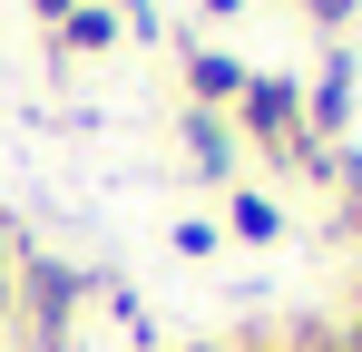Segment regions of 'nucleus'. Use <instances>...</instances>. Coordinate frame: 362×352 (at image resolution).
Here are the masks:
<instances>
[{"instance_id": "f257e3e1", "label": "nucleus", "mask_w": 362, "mask_h": 352, "mask_svg": "<svg viewBox=\"0 0 362 352\" xmlns=\"http://www.w3.org/2000/svg\"><path fill=\"white\" fill-rule=\"evenodd\" d=\"M235 127L274 157V167H313V176L333 167V157L303 137V88H294V78H264V69H255V78H245V98H235Z\"/></svg>"}, {"instance_id": "1a4fd4ad", "label": "nucleus", "mask_w": 362, "mask_h": 352, "mask_svg": "<svg viewBox=\"0 0 362 352\" xmlns=\"http://www.w3.org/2000/svg\"><path fill=\"white\" fill-rule=\"evenodd\" d=\"M177 254H216V225L206 216H177Z\"/></svg>"}, {"instance_id": "0eeeda50", "label": "nucleus", "mask_w": 362, "mask_h": 352, "mask_svg": "<svg viewBox=\"0 0 362 352\" xmlns=\"http://www.w3.org/2000/svg\"><path fill=\"white\" fill-rule=\"evenodd\" d=\"M226 235H235V245H274V235H284V206L255 196V186H235V196H226Z\"/></svg>"}, {"instance_id": "423d86ee", "label": "nucleus", "mask_w": 362, "mask_h": 352, "mask_svg": "<svg viewBox=\"0 0 362 352\" xmlns=\"http://www.w3.org/2000/svg\"><path fill=\"white\" fill-rule=\"evenodd\" d=\"M49 40H59L69 59H78V49L98 59V49H118V10H108V0H78V10H69V20L49 30Z\"/></svg>"}, {"instance_id": "6e6552de", "label": "nucleus", "mask_w": 362, "mask_h": 352, "mask_svg": "<svg viewBox=\"0 0 362 352\" xmlns=\"http://www.w3.org/2000/svg\"><path fill=\"white\" fill-rule=\"evenodd\" d=\"M294 10H303V20H313V30H343V20H353L362 0H294Z\"/></svg>"}, {"instance_id": "f8f14e48", "label": "nucleus", "mask_w": 362, "mask_h": 352, "mask_svg": "<svg viewBox=\"0 0 362 352\" xmlns=\"http://www.w3.org/2000/svg\"><path fill=\"white\" fill-rule=\"evenodd\" d=\"M30 10H40V20H49V30H59V20H69V10H78V0H30Z\"/></svg>"}, {"instance_id": "20e7f679", "label": "nucleus", "mask_w": 362, "mask_h": 352, "mask_svg": "<svg viewBox=\"0 0 362 352\" xmlns=\"http://www.w3.org/2000/svg\"><path fill=\"white\" fill-rule=\"evenodd\" d=\"M245 59H226V49H196L186 40V88H196V108H226V98H245Z\"/></svg>"}, {"instance_id": "9d476101", "label": "nucleus", "mask_w": 362, "mask_h": 352, "mask_svg": "<svg viewBox=\"0 0 362 352\" xmlns=\"http://www.w3.org/2000/svg\"><path fill=\"white\" fill-rule=\"evenodd\" d=\"M108 10H118V20L137 30V40H157V10H147V0H108Z\"/></svg>"}, {"instance_id": "ddd939ff", "label": "nucleus", "mask_w": 362, "mask_h": 352, "mask_svg": "<svg viewBox=\"0 0 362 352\" xmlns=\"http://www.w3.org/2000/svg\"><path fill=\"white\" fill-rule=\"evenodd\" d=\"M235 10H245V0H206V20H235Z\"/></svg>"}, {"instance_id": "4468645a", "label": "nucleus", "mask_w": 362, "mask_h": 352, "mask_svg": "<svg viewBox=\"0 0 362 352\" xmlns=\"http://www.w3.org/2000/svg\"><path fill=\"white\" fill-rule=\"evenodd\" d=\"M0 303H10V245H0Z\"/></svg>"}, {"instance_id": "2eb2a0df", "label": "nucleus", "mask_w": 362, "mask_h": 352, "mask_svg": "<svg viewBox=\"0 0 362 352\" xmlns=\"http://www.w3.org/2000/svg\"><path fill=\"white\" fill-rule=\"evenodd\" d=\"M196 352H226V343H196Z\"/></svg>"}, {"instance_id": "7ed1b4c3", "label": "nucleus", "mask_w": 362, "mask_h": 352, "mask_svg": "<svg viewBox=\"0 0 362 352\" xmlns=\"http://www.w3.org/2000/svg\"><path fill=\"white\" fill-rule=\"evenodd\" d=\"M353 127V49H323V78L303 88V137L333 157V137Z\"/></svg>"}, {"instance_id": "39448f33", "label": "nucleus", "mask_w": 362, "mask_h": 352, "mask_svg": "<svg viewBox=\"0 0 362 352\" xmlns=\"http://www.w3.org/2000/svg\"><path fill=\"white\" fill-rule=\"evenodd\" d=\"M177 137H186V157H196V176H226V167H235V137H226V117H216V108H186Z\"/></svg>"}, {"instance_id": "9b49d317", "label": "nucleus", "mask_w": 362, "mask_h": 352, "mask_svg": "<svg viewBox=\"0 0 362 352\" xmlns=\"http://www.w3.org/2000/svg\"><path fill=\"white\" fill-rule=\"evenodd\" d=\"M343 167V186H353V216H362V157H333Z\"/></svg>"}, {"instance_id": "f03ea898", "label": "nucleus", "mask_w": 362, "mask_h": 352, "mask_svg": "<svg viewBox=\"0 0 362 352\" xmlns=\"http://www.w3.org/2000/svg\"><path fill=\"white\" fill-rule=\"evenodd\" d=\"M10 303H30V313H40V343L69 352V313L88 303V274H69V264H30V284H10Z\"/></svg>"}]
</instances>
